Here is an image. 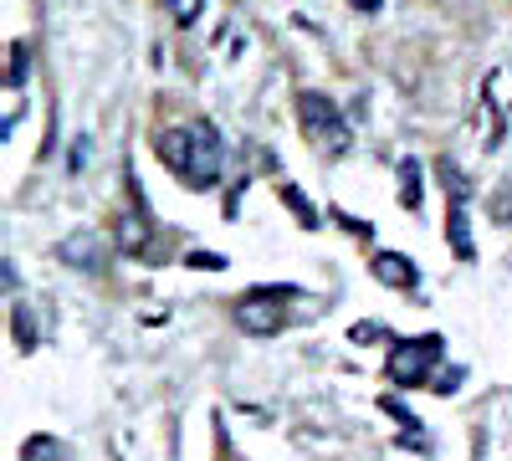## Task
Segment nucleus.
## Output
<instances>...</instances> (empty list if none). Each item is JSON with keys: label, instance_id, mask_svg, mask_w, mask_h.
Here are the masks:
<instances>
[{"label": "nucleus", "instance_id": "4468645a", "mask_svg": "<svg viewBox=\"0 0 512 461\" xmlns=\"http://www.w3.org/2000/svg\"><path fill=\"white\" fill-rule=\"evenodd\" d=\"M456 385H461V369H446V374H441V380H436V390H441V395H451Z\"/></svg>", "mask_w": 512, "mask_h": 461}, {"label": "nucleus", "instance_id": "9b49d317", "mask_svg": "<svg viewBox=\"0 0 512 461\" xmlns=\"http://www.w3.org/2000/svg\"><path fill=\"white\" fill-rule=\"evenodd\" d=\"M21 461H62V446L52 441V436H36L31 446H26V456Z\"/></svg>", "mask_w": 512, "mask_h": 461}, {"label": "nucleus", "instance_id": "423d86ee", "mask_svg": "<svg viewBox=\"0 0 512 461\" xmlns=\"http://www.w3.org/2000/svg\"><path fill=\"white\" fill-rule=\"evenodd\" d=\"M374 272H379L384 287H400V292L415 287V262L400 257V251H379V257H374Z\"/></svg>", "mask_w": 512, "mask_h": 461}, {"label": "nucleus", "instance_id": "f257e3e1", "mask_svg": "<svg viewBox=\"0 0 512 461\" xmlns=\"http://www.w3.org/2000/svg\"><path fill=\"white\" fill-rule=\"evenodd\" d=\"M159 154H164L169 170H175L185 185H195V190H210V185L221 180V159H226V149H221V134L210 129L205 118L185 123V129L159 134Z\"/></svg>", "mask_w": 512, "mask_h": 461}, {"label": "nucleus", "instance_id": "6e6552de", "mask_svg": "<svg viewBox=\"0 0 512 461\" xmlns=\"http://www.w3.org/2000/svg\"><path fill=\"white\" fill-rule=\"evenodd\" d=\"M144 241H149V226H144L139 216H123V221H118V246H123V251H139Z\"/></svg>", "mask_w": 512, "mask_h": 461}, {"label": "nucleus", "instance_id": "7ed1b4c3", "mask_svg": "<svg viewBox=\"0 0 512 461\" xmlns=\"http://www.w3.org/2000/svg\"><path fill=\"white\" fill-rule=\"evenodd\" d=\"M436 359H441V339H400V344H390V380L420 385Z\"/></svg>", "mask_w": 512, "mask_h": 461}, {"label": "nucleus", "instance_id": "ddd939ff", "mask_svg": "<svg viewBox=\"0 0 512 461\" xmlns=\"http://www.w3.org/2000/svg\"><path fill=\"white\" fill-rule=\"evenodd\" d=\"M282 200H287V205H292V211H297V221H303V226H308V231H313V226H318V211H313V205H308V200H303V195H297V190H282Z\"/></svg>", "mask_w": 512, "mask_h": 461}, {"label": "nucleus", "instance_id": "2eb2a0df", "mask_svg": "<svg viewBox=\"0 0 512 461\" xmlns=\"http://www.w3.org/2000/svg\"><path fill=\"white\" fill-rule=\"evenodd\" d=\"M190 267H216V272H221L226 262H221V257H210V251H195V257H190Z\"/></svg>", "mask_w": 512, "mask_h": 461}, {"label": "nucleus", "instance_id": "20e7f679", "mask_svg": "<svg viewBox=\"0 0 512 461\" xmlns=\"http://www.w3.org/2000/svg\"><path fill=\"white\" fill-rule=\"evenodd\" d=\"M277 298H282V292H251V298H241L236 303V328L241 333H277L282 328Z\"/></svg>", "mask_w": 512, "mask_h": 461}, {"label": "nucleus", "instance_id": "f8f14e48", "mask_svg": "<svg viewBox=\"0 0 512 461\" xmlns=\"http://www.w3.org/2000/svg\"><path fill=\"white\" fill-rule=\"evenodd\" d=\"M11 328H16V344H21V349H36V323H31V313H26V308H16Z\"/></svg>", "mask_w": 512, "mask_h": 461}, {"label": "nucleus", "instance_id": "39448f33", "mask_svg": "<svg viewBox=\"0 0 512 461\" xmlns=\"http://www.w3.org/2000/svg\"><path fill=\"white\" fill-rule=\"evenodd\" d=\"M62 262L77 267V272H98L103 267V236L98 231H77L62 241Z\"/></svg>", "mask_w": 512, "mask_h": 461}, {"label": "nucleus", "instance_id": "dca6fc26", "mask_svg": "<svg viewBox=\"0 0 512 461\" xmlns=\"http://www.w3.org/2000/svg\"><path fill=\"white\" fill-rule=\"evenodd\" d=\"M354 11H379V0H354Z\"/></svg>", "mask_w": 512, "mask_h": 461}, {"label": "nucleus", "instance_id": "f03ea898", "mask_svg": "<svg viewBox=\"0 0 512 461\" xmlns=\"http://www.w3.org/2000/svg\"><path fill=\"white\" fill-rule=\"evenodd\" d=\"M297 118H303V134L313 144H323L328 154L349 149V123H344V113H338L323 93H303V98H297Z\"/></svg>", "mask_w": 512, "mask_h": 461}, {"label": "nucleus", "instance_id": "1a4fd4ad", "mask_svg": "<svg viewBox=\"0 0 512 461\" xmlns=\"http://www.w3.org/2000/svg\"><path fill=\"white\" fill-rule=\"evenodd\" d=\"M26 77H31V52L16 41V47H11V72H6V82H11V88H21Z\"/></svg>", "mask_w": 512, "mask_h": 461}, {"label": "nucleus", "instance_id": "0eeeda50", "mask_svg": "<svg viewBox=\"0 0 512 461\" xmlns=\"http://www.w3.org/2000/svg\"><path fill=\"white\" fill-rule=\"evenodd\" d=\"M400 200L410 205V211L420 205V164L415 159H400Z\"/></svg>", "mask_w": 512, "mask_h": 461}, {"label": "nucleus", "instance_id": "9d476101", "mask_svg": "<svg viewBox=\"0 0 512 461\" xmlns=\"http://www.w3.org/2000/svg\"><path fill=\"white\" fill-rule=\"evenodd\" d=\"M164 6H169V16H175L180 26H195L200 11H205V0H164Z\"/></svg>", "mask_w": 512, "mask_h": 461}]
</instances>
